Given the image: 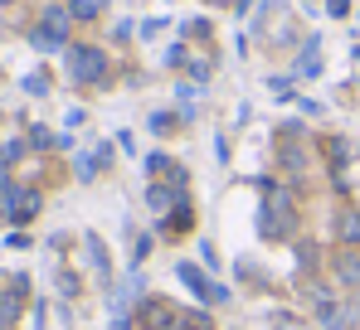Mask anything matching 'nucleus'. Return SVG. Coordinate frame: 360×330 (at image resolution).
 Wrapping results in <instances>:
<instances>
[{"label":"nucleus","mask_w":360,"mask_h":330,"mask_svg":"<svg viewBox=\"0 0 360 330\" xmlns=\"http://www.w3.org/2000/svg\"><path fill=\"white\" fill-rule=\"evenodd\" d=\"M180 282H185V286H190V291H200V296H210V301H214V291H219V286H210V282H205V277H200V268H190V263H185V268H180Z\"/></svg>","instance_id":"20e7f679"},{"label":"nucleus","mask_w":360,"mask_h":330,"mask_svg":"<svg viewBox=\"0 0 360 330\" xmlns=\"http://www.w3.org/2000/svg\"><path fill=\"white\" fill-rule=\"evenodd\" d=\"M0 194H5V219H10V223H30L34 214H39V194H34V190H15V185H5Z\"/></svg>","instance_id":"f257e3e1"},{"label":"nucleus","mask_w":360,"mask_h":330,"mask_svg":"<svg viewBox=\"0 0 360 330\" xmlns=\"http://www.w3.org/2000/svg\"><path fill=\"white\" fill-rule=\"evenodd\" d=\"M39 29H44V34H54V39L63 44V34H68V10L49 5V10H44V25H39Z\"/></svg>","instance_id":"7ed1b4c3"},{"label":"nucleus","mask_w":360,"mask_h":330,"mask_svg":"<svg viewBox=\"0 0 360 330\" xmlns=\"http://www.w3.org/2000/svg\"><path fill=\"white\" fill-rule=\"evenodd\" d=\"M68 63H73V78H78V83H103V78H108V58H103V49H73Z\"/></svg>","instance_id":"f03ea898"},{"label":"nucleus","mask_w":360,"mask_h":330,"mask_svg":"<svg viewBox=\"0 0 360 330\" xmlns=\"http://www.w3.org/2000/svg\"><path fill=\"white\" fill-rule=\"evenodd\" d=\"M0 5H10V0H0Z\"/></svg>","instance_id":"1a4fd4ad"},{"label":"nucleus","mask_w":360,"mask_h":330,"mask_svg":"<svg viewBox=\"0 0 360 330\" xmlns=\"http://www.w3.org/2000/svg\"><path fill=\"white\" fill-rule=\"evenodd\" d=\"M93 10H98V5H93V0H73V10H68V15H78V20H88V15H93Z\"/></svg>","instance_id":"0eeeda50"},{"label":"nucleus","mask_w":360,"mask_h":330,"mask_svg":"<svg viewBox=\"0 0 360 330\" xmlns=\"http://www.w3.org/2000/svg\"><path fill=\"white\" fill-rule=\"evenodd\" d=\"M15 311H20V301H15V296H0V326L15 321Z\"/></svg>","instance_id":"423d86ee"},{"label":"nucleus","mask_w":360,"mask_h":330,"mask_svg":"<svg viewBox=\"0 0 360 330\" xmlns=\"http://www.w3.org/2000/svg\"><path fill=\"white\" fill-rule=\"evenodd\" d=\"M88 253H93V268H98V272L108 277V253H103V243H98L93 233H88Z\"/></svg>","instance_id":"39448f33"},{"label":"nucleus","mask_w":360,"mask_h":330,"mask_svg":"<svg viewBox=\"0 0 360 330\" xmlns=\"http://www.w3.org/2000/svg\"><path fill=\"white\" fill-rule=\"evenodd\" d=\"M185 223H190V209H185V204H176V214H171V228H185Z\"/></svg>","instance_id":"6e6552de"}]
</instances>
